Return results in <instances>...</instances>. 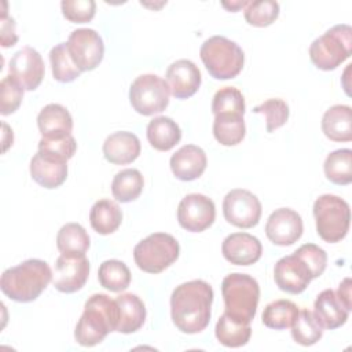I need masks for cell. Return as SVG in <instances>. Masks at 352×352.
Segmentation results:
<instances>
[{
	"mask_svg": "<svg viewBox=\"0 0 352 352\" xmlns=\"http://www.w3.org/2000/svg\"><path fill=\"white\" fill-rule=\"evenodd\" d=\"M89 276V261L85 256L60 254L54 267L52 285L58 292L76 293L84 287Z\"/></svg>",
	"mask_w": 352,
	"mask_h": 352,
	"instance_id": "cell-13",
	"label": "cell"
},
{
	"mask_svg": "<svg viewBox=\"0 0 352 352\" xmlns=\"http://www.w3.org/2000/svg\"><path fill=\"white\" fill-rule=\"evenodd\" d=\"M89 245V235L78 223H67L58 231L56 246L62 254L85 256Z\"/></svg>",
	"mask_w": 352,
	"mask_h": 352,
	"instance_id": "cell-30",
	"label": "cell"
},
{
	"mask_svg": "<svg viewBox=\"0 0 352 352\" xmlns=\"http://www.w3.org/2000/svg\"><path fill=\"white\" fill-rule=\"evenodd\" d=\"M37 126L43 138L59 139L72 135L73 118L69 110L62 104L50 103L38 113Z\"/></svg>",
	"mask_w": 352,
	"mask_h": 352,
	"instance_id": "cell-22",
	"label": "cell"
},
{
	"mask_svg": "<svg viewBox=\"0 0 352 352\" xmlns=\"http://www.w3.org/2000/svg\"><path fill=\"white\" fill-rule=\"evenodd\" d=\"M76 150H77V143L72 135L59 138V139L41 138L38 142V151L51 157H56L63 161H69L74 155Z\"/></svg>",
	"mask_w": 352,
	"mask_h": 352,
	"instance_id": "cell-42",
	"label": "cell"
},
{
	"mask_svg": "<svg viewBox=\"0 0 352 352\" xmlns=\"http://www.w3.org/2000/svg\"><path fill=\"white\" fill-rule=\"evenodd\" d=\"M221 294L226 314L246 323L254 319L260 298V286L253 276L241 272L227 275L221 282Z\"/></svg>",
	"mask_w": 352,
	"mask_h": 352,
	"instance_id": "cell-4",
	"label": "cell"
},
{
	"mask_svg": "<svg viewBox=\"0 0 352 352\" xmlns=\"http://www.w3.org/2000/svg\"><path fill=\"white\" fill-rule=\"evenodd\" d=\"M223 256L235 265H252L260 260L263 246L258 238L248 232H234L226 236L221 245Z\"/></svg>",
	"mask_w": 352,
	"mask_h": 352,
	"instance_id": "cell-18",
	"label": "cell"
},
{
	"mask_svg": "<svg viewBox=\"0 0 352 352\" xmlns=\"http://www.w3.org/2000/svg\"><path fill=\"white\" fill-rule=\"evenodd\" d=\"M294 254H297L307 264V267L311 271L312 279L319 278L324 272L326 265H327V254L318 245L305 243V245L300 246L294 252Z\"/></svg>",
	"mask_w": 352,
	"mask_h": 352,
	"instance_id": "cell-43",
	"label": "cell"
},
{
	"mask_svg": "<svg viewBox=\"0 0 352 352\" xmlns=\"http://www.w3.org/2000/svg\"><path fill=\"white\" fill-rule=\"evenodd\" d=\"M206 164L208 158L205 151L195 144H186L180 147L169 161L173 175L182 182H191L202 176L206 169Z\"/></svg>",
	"mask_w": 352,
	"mask_h": 352,
	"instance_id": "cell-20",
	"label": "cell"
},
{
	"mask_svg": "<svg viewBox=\"0 0 352 352\" xmlns=\"http://www.w3.org/2000/svg\"><path fill=\"white\" fill-rule=\"evenodd\" d=\"M180 139V126L169 117H155L147 125V140L150 146L158 151L172 150Z\"/></svg>",
	"mask_w": 352,
	"mask_h": 352,
	"instance_id": "cell-26",
	"label": "cell"
},
{
	"mask_svg": "<svg viewBox=\"0 0 352 352\" xmlns=\"http://www.w3.org/2000/svg\"><path fill=\"white\" fill-rule=\"evenodd\" d=\"M118 305V324L116 331L122 334H131L138 331L146 320L144 302L132 293H122L116 298Z\"/></svg>",
	"mask_w": 352,
	"mask_h": 352,
	"instance_id": "cell-24",
	"label": "cell"
},
{
	"mask_svg": "<svg viewBox=\"0 0 352 352\" xmlns=\"http://www.w3.org/2000/svg\"><path fill=\"white\" fill-rule=\"evenodd\" d=\"M201 72L190 59H179L166 70V82L170 94L176 99L192 96L201 87Z\"/></svg>",
	"mask_w": 352,
	"mask_h": 352,
	"instance_id": "cell-17",
	"label": "cell"
},
{
	"mask_svg": "<svg viewBox=\"0 0 352 352\" xmlns=\"http://www.w3.org/2000/svg\"><path fill=\"white\" fill-rule=\"evenodd\" d=\"M214 334L221 345L228 348H239L246 345L250 340L252 327L250 323L235 319L224 312L216 323Z\"/></svg>",
	"mask_w": 352,
	"mask_h": 352,
	"instance_id": "cell-27",
	"label": "cell"
},
{
	"mask_svg": "<svg viewBox=\"0 0 352 352\" xmlns=\"http://www.w3.org/2000/svg\"><path fill=\"white\" fill-rule=\"evenodd\" d=\"M169 85L157 74H142L129 88V102L133 110L142 116L162 113L169 104Z\"/></svg>",
	"mask_w": 352,
	"mask_h": 352,
	"instance_id": "cell-9",
	"label": "cell"
},
{
	"mask_svg": "<svg viewBox=\"0 0 352 352\" xmlns=\"http://www.w3.org/2000/svg\"><path fill=\"white\" fill-rule=\"evenodd\" d=\"M30 176L44 188H56L67 177V161L37 151L30 161Z\"/></svg>",
	"mask_w": 352,
	"mask_h": 352,
	"instance_id": "cell-19",
	"label": "cell"
},
{
	"mask_svg": "<svg viewBox=\"0 0 352 352\" xmlns=\"http://www.w3.org/2000/svg\"><path fill=\"white\" fill-rule=\"evenodd\" d=\"M324 175L334 184L346 186L352 182V150L340 148L331 151L324 160Z\"/></svg>",
	"mask_w": 352,
	"mask_h": 352,
	"instance_id": "cell-32",
	"label": "cell"
},
{
	"mask_svg": "<svg viewBox=\"0 0 352 352\" xmlns=\"http://www.w3.org/2000/svg\"><path fill=\"white\" fill-rule=\"evenodd\" d=\"M52 280V271L47 261L29 258L6 270L0 279L1 292L18 302L34 301Z\"/></svg>",
	"mask_w": 352,
	"mask_h": 352,
	"instance_id": "cell-3",
	"label": "cell"
},
{
	"mask_svg": "<svg viewBox=\"0 0 352 352\" xmlns=\"http://www.w3.org/2000/svg\"><path fill=\"white\" fill-rule=\"evenodd\" d=\"M143 186L144 180L140 170L128 168L120 170L114 176L111 183V192L118 202L128 204L139 198L143 191Z\"/></svg>",
	"mask_w": 352,
	"mask_h": 352,
	"instance_id": "cell-31",
	"label": "cell"
},
{
	"mask_svg": "<svg viewBox=\"0 0 352 352\" xmlns=\"http://www.w3.org/2000/svg\"><path fill=\"white\" fill-rule=\"evenodd\" d=\"M292 327L293 340L304 346L316 344L323 336V327L315 314L308 309L298 311Z\"/></svg>",
	"mask_w": 352,
	"mask_h": 352,
	"instance_id": "cell-34",
	"label": "cell"
},
{
	"mask_svg": "<svg viewBox=\"0 0 352 352\" xmlns=\"http://www.w3.org/2000/svg\"><path fill=\"white\" fill-rule=\"evenodd\" d=\"M118 305L107 294H92L84 305V312L74 330L76 341L82 346H95L106 336L116 331L118 324Z\"/></svg>",
	"mask_w": 352,
	"mask_h": 352,
	"instance_id": "cell-2",
	"label": "cell"
},
{
	"mask_svg": "<svg viewBox=\"0 0 352 352\" xmlns=\"http://www.w3.org/2000/svg\"><path fill=\"white\" fill-rule=\"evenodd\" d=\"M352 54V28L341 23L330 28L309 45V58L320 70H334Z\"/></svg>",
	"mask_w": 352,
	"mask_h": 352,
	"instance_id": "cell-6",
	"label": "cell"
},
{
	"mask_svg": "<svg viewBox=\"0 0 352 352\" xmlns=\"http://www.w3.org/2000/svg\"><path fill=\"white\" fill-rule=\"evenodd\" d=\"M337 296L340 297V300L344 302V305L351 311V278H345L340 286H338V290L336 292Z\"/></svg>",
	"mask_w": 352,
	"mask_h": 352,
	"instance_id": "cell-45",
	"label": "cell"
},
{
	"mask_svg": "<svg viewBox=\"0 0 352 352\" xmlns=\"http://www.w3.org/2000/svg\"><path fill=\"white\" fill-rule=\"evenodd\" d=\"M212 302L213 289L202 279L188 280L176 286L170 296L173 324L184 334L201 333L210 322Z\"/></svg>",
	"mask_w": 352,
	"mask_h": 352,
	"instance_id": "cell-1",
	"label": "cell"
},
{
	"mask_svg": "<svg viewBox=\"0 0 352 352\" xmlns=\"http://www.w3.org/2000/svg\"><path fill=\"white\" fill-rule=\"evenodd\" d=\"M10 76L16 78L26 91H34L43 81L45 67L38 51L23 47L16 51L10 60Z\"/></svg>",
	"mask_w": 352,
	"mask_h": 352,
	"instance_id": "cell-16",
	"label": "cell"
},
{
	"mask_svg": "<svg viewBox=\"0 0 352 352\" xmlns=\"http://www.w3.org/2000/svg\"><path fill=\"white\" fill-rule=\"evenodd\" d=\"M253 111L265 117L267 132H274L275 129L283 126L290 114L287 103L279 98H272L263 102L261 104L256 106Z\"/></svg>",
	"mask_w": 352,
	"mask_h": 352,
	"instance_id": "cell-39",
	"label": "cell"
},
{
	"mask_svg": "<svg viewBox=\"0 0 352 352\" xmlns=\"http://www.w3.org/2000/svg\"><path fill=\"white\" fill-rule=\"evenodd\" d=\"M322 131L333 142L352 140V110L346 104H334L322 118Z\"/></svg>",
	"mask_w": 352,
	"mask_h": 352,
	"instance_id": "cell-25",
	"label": "cell"
},
{
	"mask_svg": "<svg viewBox=\"0 0 352 352\" xmlns=\"http://www.w3.org/2000/svg\"><path fill=\"white\" fill-rule=\"evenodd\" d=\"M302 219L290 208H279L272 212L265 223L267 238L278 246H290L302 235Z\"/></svg>",
	"mask_w": 352,
	"mask_h": 352,
	"instance_id": "cell-14",
	"label": "cell"
},
{
	"mask_svg": "<svg viewBox=\"0 0 352 352\" xmlns=\"http://www.w3.org/2000/svg\"><path fill=\"white\" fill-rule=\"evenodd\" d=\"M179 253V242L170 234L154 232L135 246L133 258L139 270L160 274L177 260Z\"/></svg>",
	"mask_w": 352,
	"mask_h": 352,
	"instance_id": "cell-8",
	"label": "cell"
},
{
	"mask_svg": "<svg viewBox=\"0 0 352 352\" xmlns=\"http://www.w3.org/2000/svg\"><path fill=\"white\" fill-rule=\"evenodd\" d=\"M216 217V206L204 194H188L177 206V221L190 232H202L209 228Z\"/></svg>",
	"mask_w": 352,
	"mask_h": 352,
	"instance_id": "cell-12",
	"label": "cell"
},
{
	"mask_svg": "<svg viewBox=\"0 0 352 352\" xmlns=\"http://www.w3.org/2000/svg\"><path fill=\"white\" fill-rule=\"evenodd\" d=\"M245 98L242 92L235 87H224L219 89L212 102V111L214 116L234 113V114H245Z\"/></svg>",
	"mask_w": 352,
	"mask_h": 352,
	"instance_id": "cell-37",
	"label": "cell"
},
{
	"mask_svg": "<svg viewBox=\"0 0 352 352\" xmlns=\"http://www.w3.org/2000/svg\"><path fill=\"white\" fill-rule=\"evenodd\" d=\"M98 279L104 289L120 293L128 289L131 283V271L121 260L110 258L100 264L98 271Z\"/></svg>",
	"mask_w": 352,
	"mask_h": 352,
	"instance_id": "cell-33",
	"label": "cell"
},
{
	"mask_svg": "<svg viewBox=\"0 0 352 352\" xmlns=\"http://www.w3.org/2000/svg\"><path fill=\"white\" fill-rule=\"evenodd\" d=\"M224 219L238 228H252L261 217V202L250 191L235 188L227 192L223 201Z\"/></svg>",
	"mask_w": 352,
	"mask_h": 352,
	"instance_id": "cell-11",
	"label": "cell"
},
{
	"mask_svg": "<svg viewBox=\"0 0 352 352\" xmlns=\"http://www.w3.org/2000/svg\"><path fill=\"white\" fill-rule=\"evenodd\" d=\"M52 76L59 82H72L80 77L81 72L74 65L66 43H59L50 51Z\"/></svg>",
	"mask_w": 352,
	"mask_h": 352,
	"instance_id": "cell-36",
	"label": "cell"
},
{
	"mask_svg": "<svg viewBox=\"0 0 352 352\" xmlns=\"http://www.w3.org/2000/svg\"><path fill=\"white\" fill-rule=\"evenodd\" d=\"M0 40L4 48L12 47L18 41V36L15 32V19L7 15V11L1 14V28H0Z\"/></svg>",
	"mask_w": 352,
	"mask_h": 352,
	"instance_id": "cell-44",
	"label": "cell"
},
{
	"mask_svg": "<svg viewBox=\"0 0 352 352\" xmlns=\"http://www.w3.org/2000/svg\"><path fill=\"white\" fill-rule=\"evenodd\" d=\"M67 50L80 72H89L99 66L104 55V44L99 33L94 29L81 28L70 33Z\"/></svg>",
	"mask_w": 352,
	"mask_h": 352,
	"instance_id": "cell-10",
	"label": "cell"
},
{
	"mask_svg": "<svg viewBox=\"0 0 352 352\" xmlns=\"http://www.w3.org/2000/svg\"><path fill=\"white\" fill-rule=\"evenodd\" d=\"M25 88L12 76H7L0 82V113L12 114L22 103Z\"/></svg>",
	"mask_w": 352,
	"mask_h": 352,
	"instance_id": "cell-40",
	"label": "cell"
},
{
	"mask_svg": "<svg viewBox=\"0 0 352 352\" xmlns=\"http://www.w3.org/2000/svg\"><path fill=\"white\" fill-rule=\"evenodd\" d=\"M314 314L323 329L334 330L346 322L349 309L333 289H326L318 294L314 302Z\"/></svg>",
	"mask_w": 352,
	"mask_h": 352,
	"instance_id": "cell-23",
	"label": "cell"
},
{
	"mask_svg": "<svg viewBox=\"0 0 352 352\" xmlns=\"http://www.w3.org/2000/svg\"><path fill=\"white\" fill-rule=\"evenodd\" d=\"M249 4V1H236V3H231V4H228V3H223V7H226V8H228L230 11H232V12H236L239 8H246V6Z\"/></svg>",
	"mask_w": 352,
	"mask_h": 352,
	"instance_id": "cell-46",
	"label": "cell"
},
{
	"mask_svg": "<svg viewBox=\"0 0 352 352\" xmlns=\"http://www.w3.org/2000/svg\"><path fill=\"white\" fill-rule=\"evenodd\" d=\"M199 55L206 70L216 80L236 77L245 63L242 48L224 36H213L205 40L201 45Z\"/></svg>",
	"mask_w": 352,
	"mask_h": 352,
	"instance_id": "cell-5",
	"label": "cell"
},
{
	"mask_svg": "<svg viewBox=\"0 0 352 352\" xmlns=\"http://www.w3.org/2000/svg\"><path fill=\"white\" fill-rule=\"evenodd\" d=\"M122 221L120 206L111 199L96 201L89 212V223L94 231L100 235H109L118 230Z\"/></svg>",
	"mask_w": 352,
	"mask_h": 352,
	"instance_id": "cell-28",
	"label": "cell"
},
{
	"mask_svg": "<svg viewBox=\"0 0 352 352\" xmlns=\"http://www.w3.org/2000/svg\"><path fill=\"white\" fill-rule=\"evenodd\" d=\"M246 133V126L243 116L226 113L214 116L213 121V135L216 140L223 146H236L239 144Z\"/></svg>",
	"mask_w": 352,
	"mask_h": 352,
	"instance_id": "cell-29",
	"label": "cell"
},
{
	"mask_svg": "<svg viewBox=\"0 0 352 352\" xmlns=\"http://www.w3.org/2000/svg\"><path fill=\"white\" fill-rule=\"evenodd\" d=\"M298 314L297 305L290 300H275L270 302L261 315L264 326L275 330H283L293 324Z\"/></svg>",
	"mask_w": 352,
	"mask_h": 352,
	"instance_id": "cell-35",
	"label": "cell"
},
{
	"mask_svg": "<svg viewBox=\"0 0 352 352\" xmlns=\"http://www.w3.org/2000/svg\"><path fill=\"white\" fill-rule=\"evenodd\" d=\"M318 235L329 243L344 239L351 224V209L346 201L333 194L320 195L314 204Z\"/></svg>",
	"mask_w": 352,
	"mask_h": 352,
	"instance_id": "cell-7",
	"label": "cell"
},
{
	"mask_svg": "<svg viewBox=\"0 0 352 352\" xmlns=\"http://www.w3.org/2000/svg\"><path fill=\"white\" fill-rule=\"evenodd\" d=\"M63 16L73 23L89 22L96 12L94 0H65L60 3Z\"/></svg>",
	"mask_w": 352,
	"mask_h": 352,
	"instance_id": "cell-41",
	"label": "cell"
},
{
	"mask_svg": "<svg viewBox=\"0 0 352 352\" xmlns=\"http://www.w3.org/2000/svg\"><path fill=\"white\" fill-rule=\"evenodd\" d=\"M142 146L139 138L128 131L114 132L103 143V155L106 161L114 165H126L133 162L140 154Z\"/></svg>",
	"mask_w": 352,
	"mask_h": 352,
	"instance_id": "cell-21",
	"label": "cell"
},
{
	"mask_svg": "<svg viewBox=\"0 0 352 352\" xmlns=\"http://www.w3.org/2000/svg\"><path fill=\"white\" fill-rule=\"evenodd\" d=\"M279 16V4L274 0L249 1L245 8V19L256 28L270 26Z\"/></svg>",
	"mask_w": 352,
	"mask_h": 352,
	"instance_id": "cell-38",
	"label": "cell"
},
{
	"mask_svg": "<svg viewBox=\"0 0 352 352\" xmlns=\"http://www.w3.org/2000/svg\"><path fill=\"white\" fill-rule=\"evenodd\" d=\"M274 279L282 292L300 294L308 287L309 282L312 280V275L307 264L293 253L276 261L274 268Z\"/></svg>",
	"mask_w": 352,
	"mask_h": 352,
	"instance_id": "cell-15",
	"label": "cell"
}]
</instances>
